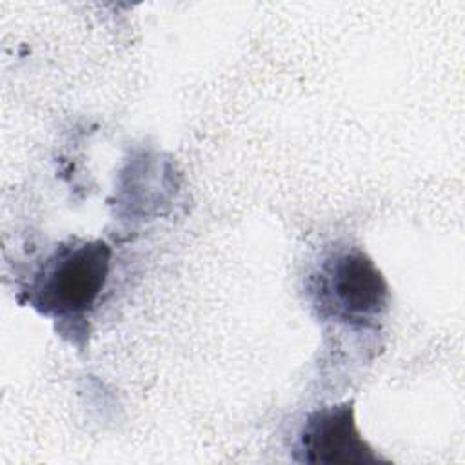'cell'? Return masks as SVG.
Returning <instances> with one entry per match:
<instances>
[{
	"mask_svg": "<svg viewBox=\"0 0 465 465\" xmlns=\"http://www.w3.org/2000/svg\"><path fill=\"white\" fill-rule=\"evenodd\" d=\"M322 316L351 327H369L389 309L391 291L372 258L360 247H340L327 254L309 282Z\"/></svg>",
	"mask_w": 465,
	"mask_h": 465,
	"instance_id": "cell-1",
	"label": "cell"
},
{
	"mask_svg": "<svg viewBox=\"0 0 465 465\" xmlns=\"http://www.w3.org/2000/svg\"><path fill=\"white\" fill-rule=\"evenodd\" d=\"M292 458L311 465H376L387 461L360 434L354 400L311 411L296 434Z\"/></svg>",
	"mask_w": 465,
	"mask_h": 465,
	"instance_id": "cell-3",
	"label": "cell"
},
{
	"mask_svg": "<svg viewBox=\"0 0 465 465\" xmlns=\"http://www.w3.org/2000/svg\"><path fill=\"white\" fill-rule=\"evenodd\" d=\"M111 256L104 240H73L60 245L29 283V303L54 318L87 312L105 287Z\"/></svg>",
	"mask_w": 465,
	"mask_h": 465,
	"instance_id": "cell-2",
	"label": "cell"
}]
</instances>
